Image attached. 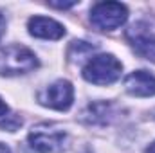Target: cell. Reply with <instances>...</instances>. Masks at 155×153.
<instances>
[{"label": "cell", "instance_id": "8fae6325", "mask_svg": "<svg viewBox=\"0 0 155 153\" xmlns=\"http://www.w3.org/2000/svg\"><path fill=\"white\" fill-rule=\"evenodd\" d=\"M49 5H52V7H60V9H67V7L76 5V2H67V4H65V2H63V4H61V2H51Z\"/></svg>", "mask_w": 155, "mask_h": 153}, {"label": "cell", "instance_id": "ba28073f", "mask_svg": "<svg viewBox=\"0 0 155 153\" xmlns=\"http://www.w3.org/2000/svg\"><path fill=\"white\" fill-rule=\"evenodd\" d=\"M29 33L36 38L43 40H58L65 34V29L61 24H58L52 18L45 16H33L29 20Z\"/></svg>", "mask_w": 155, "mask_h": 153}, {"label": "cell", "instance_id": "9a60e30c", "mask_svg": "<svg viewBox=\"0 0 155 153\" xmlns=\"http://www.w3.org/2000/svg\"><path fill=\"white\" fill-rule=\"evenodd\" d=\"M146 153H155V142L153 144H150V148L146 150Z\"/></svg>", "mask_w": 155, "mask_h": 153}, {"label": "cell", "instance_id": "5bb4252c", "mask_svg": "<svg viewBox=\"0 0 155 153\" xmlns=\"http://www.w3.org/2000/svg\"><path fill=\"white\" fill-rule=\"evenodd\" d=\"M0 153H11V150H9L5 144H0Z\"/></svg>", "mask_w": 155, "mask_h": 153}, {"label": "cell", "instance_id": "7a4b0ae2", "mask_svg": "<svg viewBox=\"0 0 155 153\" xmlns=\"http://www.w3.org/2000/svg\"><path fill=\"white\" fill-rule=\"evenodd\" d=\"M123 70L121 61L112 54H97L87 61L83 69V77L94 85H110L119 79Z\"/></svg>", "mask_w": 155, "mask_h": 153}, {"label": "cell", "instance_id": "3957f363", "mask_svg": "<svg viewBox=\"0 0 155 153\" xmlns=\"http://www.w3.org/2000/svg\"><path fill=\"white\" fill-rule=\"evenodd\" d=\"M126 40L135 52L146 60L155 61V22L141 18L126 29Z\"/></svg>", "mask_w": 155, "mask_h": 153}, {"label": "cell", "instance_id": "6da1fadb", "mask_svg": "<svg viewBox=\"0 0 155 153\" xmlns=\"http://www.w3.org/2000/svg\"><path fill=\"white\" fill-rule=\"evenodd\" d=\"M38 60L33 50L24 45H5L0 47V74L2 76H20L35 70Z\"/></svg>", "mask_w": 155, "mask_h": 153}, {"label": "cell", "instance_id": "7c38bea8", "mask_svg": "<svg viewBox=\"0 0 155 153\" xmlns=\"http://www.w3.org/2000/svg\"><path fill=\"white\" fill-rule=\"evenodd\" d=\"M5 114H7V105L0 99V117H4Z\"/></svg>", "mask_w": 155, "mask_h": 153}, {"label": "cell", "instance_id": "30bf717a", "mask_svg": "<svg viewBox=\"0 0 155 153\" xmlns=\"http://www.w3.org/2000/svg\"><path fill=\"white\" fill-rule=\"evenodd\" d=\"M22 124V119H18L16 115H4V119L0 121V128H5V130H16V126Z\"/></svg>", "mask_w": 155, "mask_h": 153}, {"label": "cell", "instance_id": "9c48e42d", "mask_svg": "<svg viewBox=\"0 0 155 153\" xmlns=\"http://www.w3.org/2000/svg\"><path fill=\"white\" fill-rule=\"evenodd\" d=\"M110 115H112V110H110L108 103H94L83 112V119L90 124H97V122L105 124V122H108Z\"/></svg>", "mask_w": 155, "mask_h": 153}, {"label": "cell", "instance_id": "8992f818", "mask_svg": "<svg viewBox=\"0 0 155 153\" xmlns=\"http://www.w3.org/2000/svg\"><path fill=\"white\" fill-rule=\"evenodd\" d=\"M38 101L43 106L54 108V110H69L74 101V88L69 81L58 79L52 85H49L45 90H41L38 96Z\"/></svg>", "mask_w": 155, "mask_h": 153}, {"label": "cell", "instance_id": "5b68a950", "mask_svg": "<svg viewBox=\"0 0 155 153\" xmlns=\"http://www.w3.org/2000/svg\"><path fill=\"white\" fill-rule=\"evenodd\" d=\"M67 133L56 126L38 124L29 133V144L40 153H58L65 148Z\"/></svg>", "mask_w": 155, "mask_h": 153}, {"label": "cell", "instance_id": "52a82bcc", "mask_svg": "<svg viewBox=\"0 0 155 153\" xmlns=\"http://www.w3.org/2000/svg\"><path fill=\"white\" fill-rule=\"evenodd\" d=\"M124 88L137 97H148L155 96V76L146 70H137L132 72L124 79Z\"/></svg>", "mask_w": 155, "mask_h": 153}, {"label": "cell", "instance_id": "4fadbf2b", "mask_svg": "<svg viewBox=\"0 0 155 153\" xmlns=\"http://www.w3.org/2000/svg\"><path fill=\"white\" fill-rule=\"evenodd\" d=\"M4 33H5V20H4V16L0 15V38H2Z\"/></svg>", "mask_w": 155, "mask_h": 153}, {"label": "cell", "instance_id": "277c9868", "mask_svg": "<svg viewBox=\"0 0 155 153\" xmlns=\"http://www.w3.org/2000/svg\"><path fill=\"white\" fill-rule=\"evenodd\" d=\"M128 18L126 5L119 2H99L92 5L90 11V22L96 29L101 31H112L121 27Z\"/></svg>", "mask_w": 155, "mask_h": 153}]
</instances>
